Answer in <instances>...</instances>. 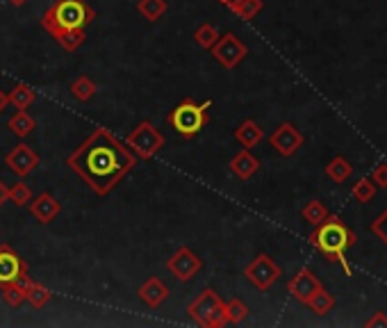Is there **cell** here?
<instances>
[{"label": "cell", "mask_w": 387, "mask_h": 328, "mask_svg": "<svg viewBox=\"0 0 387 328\" xmlns=\"http://www.w3.org/2000/svg\"><path fill=\"white\" fill-rule=\"evenodd\" d=\"M221 37L219 35V30L214 28L212 23H203V25H198L196 28V32H194V41H196V44L200 46V48H205V50H210L214 44H216V39Z\"/></svg>", "instance_id": "24"}, {"label": "cell", "mask_w": 387, "mask_h": 328, "mask_svg": "<svg viewBox=\"0 0 387 328\" xmlns=\"http://www.w3.org/2000/svg\"><path fill=\"white\" fill-rule=\"evenodd\" d=\"M7 128H10L12 134H16L19 139H25L28 134H32V130L37 128V121H35V116L28 114L25 109H16V114L7 121Z\"/></svg>", "instance_id": "18"}, {"label": "cell", "mask_w": 387, "mask_h": 328, "mask_svg": "<svg viewBox=\"0 0 387 328\" xmlns=\"http://www.w3.org/2000/svg\"><path fill=\"white\" fill-rule=\"evenodd\" d=\"M50 297H53V294H50V290L46 288V285H37V283H32V288L28 290V294H25V301H28V304H30L32 308L41 310V308H46V306H48Z\"/></svg>", "instance_id": "25"}, {"label": "cell", "mask_w": 387, "mask_h": 328, "mask_svg": "<svg viewBox=\"0 0 387 328\" xmlns=\"http://www.w3.org/2000/svg\"><path fill=\"white\" fill-rule=\"evenodd\" d=\"M12 283H14L16 288H19V290H21L23 294H28V290L32 288V281H30V276L25 274V272H23V274H21V276H19V279H16V281H12Z\"/></svg>", "instance_id": "34"}, {"label": "cell", "mask_w": 387, "mask_h": 328, "mask_svg": "<svg viewBox=\"0 0 387 328\" xmlns=\"http://www.w3.org/2000/svg\"><path fill=\"white\" fill-rule=\"evenodd\" d=\"M313 244L322 251L324 256L331 260H340L344 267V274H351L349 265L344 263V251H347L353 244V235L344 224H340L338 219H326L324 224L317 226V233L313 235Z\"/></svg>", "instance_id": "3"}, {"label": "cell", "mask_w": 387, "mask_h": 328, "mask_svg": "<svg viewBox=\"0 0 387 328\" xmlns=\"http://www.w3.org/2000/svg\"><path fill=\"white\" fill-rule=\"evenodd\" d=\"M269 144L278 150L281 155L292 157L303 146V134L297 130V125L283 123V125H278V128L271 132V137H269Z\"/></svg>", "instance_id": "11"}, {"label": "cell", "mask_w": 387, "mask_h": 328, "mask_svg": "<svg viewBox=\"0 0 387 328\" xmlns=\"http://www.w3.org/2000/svg\"><path fill=\"white\" fill-rule=\"evenodd\" d=\"M260 169V159L251 155L248 148H242L237 155L230 159V171L237 175L239 180H248L253 178Z\"/></svg>", "instance_id": "16"}, {"label": "cell", "mask_w": 387, "mask_h": 328, "mask_svg": "<svg viewBox=\"0 0 387 328\" xmlns=\"http://www.w3.org/2000/svg\"><path fill=\"white\" fill-rule=\"evenodd\" d=\"M7 105H10V96H7V91H3V89H0V114L5 112V109H7Z\"/></svg>", "instance_id": "37"}, {"label": "cell", "mask_w": 387, "mask_h": 328, "mask_svg": "<svg viewBox=\"0 0 387 328\" xmlns=\"http://www.w3.org/2000/svg\"><path fill=\"white\" fill-rule=\"evenodd\" d=\"M10 201H12L14 205H19V208L28 205L30 201H32V189L25 182H21V180L14 182L12 187H10Z\"/></svg>", "instance_id": "30"}, {"label": "cell", "mask_w": 387, "mask_h": 328, "mask_svg": "<svg viewBox=\"0 0 387 328\" xmlns=\"http://www.w3.org/2000/svg\"><path fill=\"white\" fill-rule=\"evenodd\" d=\"M66 164L89 185L94 194L105 196L137 166V155L109 130L96 128L69 155Z\"/></svg>", "instance_id": "1"}, {"label": "cell", "mask_w": 387, "mask_h": 328, "mask_svg": "<svg viewBox=\"0 0 387 328\" xmlns=\"http://www.w3.org/2000/svg\"><path fill=\"white\" fill-rule=\"evenodd\" d=\"M351 173H353V166L349 164V159H344V157H335V159H331V162H328V166H326V175H328V178H331L333 182H338V185L347 182Z\"/></svg>", "instance_id": "20"}, {"label": "cell", "mask_w": 387, "mask_h": 328, "mask_svg": "<svg viewBox=\"0 0 387 328\" xmlns=\"http://www.w3.org/2000/svg\"><path fill=\"white\" fill-rule=\"evenodd\" d=\"M69 91H71V96H73L75 100H80V103H87L89 98H94V94H96V85L87 78V75H80L78 80H73V82H71Z\"/></svg>", "instance_id": "22"}, {"label": "cell", "mask_w": 387, "mask_h": 328, "mask_svg": "<svg viewBox=\"0 0 387 328\" xmlns=\"http://www.w3.org/2000/svg\"><path fill=\"white\" fill-rule=\"evenodd\" d=\"M125 146H128L139 159H150L164 146V137L150 121H141L137 128H132L128 137H125Z\"/></svg>", "instance_id": "6"}, {"label": "cell", "mask_w": 387, "mask_h": 328, "mask_svg": "<svg viewBox=\"0 0 387 328\" xmlns=\"http://www.w3.org/2000/svg\"><path fill=\"white\" fill-rule=\"evenodd\" d=\"M210 105H212V100H205L203 105H198L196 100L184 98L178 107L171 109L169 123L173 125L175 132L182 134L184 139L196 137V134L207 125V112H205V109H207Z\"/></svg>", "instance_id": "4"}, {"label": "cell", "mask_w": 387, "mask_h": 328, "mask_svg": "<svg viewBox=\"0 0 387 328\" xmlns=\"http://www.w3.org/2000/svg\"><path fill=\"white\" fill-rule=\"evenodd\" d=\"M287 290L297 301L308 304V301L313 299L319 290H322V281H319L310 269H301V272L287 283Z\"/></svg>", "instance_id": "12"}, {"label": "cell", "mask_w": 387, "mask_h": 328, "mask_svg": "<svg viewBox=\"0 0 387 328\" xmlns=\"http://www.w3.org/2000/svg\"><path fill=\"white\" fill-rule=\"evenodd\" d=\"M137 12L146 21H159L166 14V0H139Z\"/></svg>", "instance_id": "21"}, {"label": "cell", "mask_w": 387, "mask_h": 328, "mask_svg": "<svg viewBox=\"0 0 387 328\" xmlns=\"http://www.w3.org/2000/svg\"><path fill=\"white\" fill-rule=\"evenodd\" d=\"M30 214L37 219L39 224H50L55 221L57 214L62 212V205L60 201H57L50 192H44V194H39L37 198L30 201Z\"/></svg>", "instance_id": "14"}, {"label": "cell", "mask_w": 387, "mask_h": 328, "mask_svg": "<svg viewBox=\"0 0 387 328\" xmlns=\"http://www.w3.org/2000/svg\"><path fill=\"white\" fill-rule=\"evenodd\" d=\"M262 7H264L262 0H239L237 7H235L232 12L237 14L239 19L251 21V19H253V16H258L260 12H262Z\"/></svg>", "instance_id": "28"}, {"label": "cell", "mask_w": 387, "mask_h": 328, "mask_svg": "<svg viewBox=\"0 0 387 328\" xmlns=\"http://www.w3.org/2000/svg\"><path fill=\"white\" fill-rule=\"evenodd\" d=\"M5 166L10 169L14 175H19V178H25V175H30L32 171L39 166V155L37 150L28 146V144H16L10 153L5 155Z\"/></svg>", "instance_id": "10"}, {"label": "cell", "mask_w": 387, "mask_h": 328, "mask_svg": "<svg viewBox=\"0 0 387 328\" xmlns=\"http://www.w3.org/2000/svg\"><path fill=\"white\" fill-rule=\"evenodd\" d=\"M23 272H25L23 258L16 253L10 244H3L0 247V285L16 281Z\"/></svg>", "instance_id": "13"}, {"label": "cell", "mask_w": 387, "mask_h": 328, "mask_svg": "<svg viewBox=\"0 0 387 328\" xmlns=\"http://www.w3.org/2000/svg\"><path fill=\"white\" fill-rule=\"evenodd\" d=\"M244 276H246V281L253 285V288H258L260 292H267L276 281L281 279V267L276 265L267 253H260L258 258H253L246 265Z\"/></svg>", "instance_id": "8"}, {"label": "cell", "mask_w": 387, "mask_h": 328, "mask_svg": "<svg viewBox=\"0 0 387 328\" xmlns=\"http://www.w3.org/2000/svg\"><path fill=\"white\" fill-rule=\"evenodd\" d=\"M212 50V57L223 66V69H235V66H239V62L244 57L248 55V48L246 44L235 35V32H226L216 39V44L210 48Z\"/></svg>", "instance_id": "7"}, {"label": "cell", "mask_w": 387, "mask_h": 328, "mask_svg": "<svg viewBox=\"0 0 387 328\" xmlns=\"http://www.w3.org/2000/svg\"><path fill=\"white\" fill-rule=\"evenodd\" d=\"M372 231L378 235V237H381L385 244H387V210H385V212L381 214V217H378L376 219V221L372 224Z\"/></svg>", "instance_id": "32"}, {"label": "cell", "mask_w": 387, "mask_h": 328, "mask_svg": "<svg viewBox=\"0 0 387 328\" xmlns=\"http://www.w3.org/2000/svg\"><path fill=\"white\" fill-rule=\"evenodd\" d=\"M376 194V185L372 178H363L353 185V196L358 198V203H369Z\"/></svg>", "instance_id": "29"}, {"label": "cell", "mask_w": 387, "mask_h": 328, "mask_svg": "<svg viewBox=\"0 0 387 328\" xmlns=\"http://www.w3.org/2000/svg\"><path fill=\"white\" fill-rule=\"evenodd\" d=\"M7 201H10V187H7L3 180H0V205H5Z\"/></svg>", "instance_id": "35"}, {"label": "cell", "mask_w": 387, "mask_h": 328, "mask_svg": "<svg viewBox=\"0 0 387 328\" xmlns=\"http://www.w3.org/2000/svg\"><path fill=\"white\" fill-rule=\"evenodd\" d=\"M187 315L196 324L210 326V328H219V326L228 324L226 322V315H223V301L212 288H205L196 299L191 301L187 308Z\"/></svg>", "instance_id": "5"}, {"label": "cell", "mask_w": 387, "mask_h": 328, "mask_svg": "<svg viewBox=\"0 0 387 328\" xmlns=\"http://www.w3.org/2000/svg\"><path fill=\"white\" fill-rule=\"evenodd\" d=\"M223 315L228 324H239L248 317V306L242 299H230L228 304H223Z\"/></svg>", "instance_id": "23"}, {"label": "cell", "mask_w": 387, "mask_h": 328, "mask_svg": "<svg viewBox=\"0 0 387 328\" xmlns=\"http://www.w3.org/2000/svg\"><path fill=\"white\" fill-rule=\"evenodd\" d=\"M367 326H387V319L383 317V313H378L374 319H369Z\"/></svg>", "instance_id": "36"}, {"label": "cell", "mask_w": 387, "mask_h": 328, "mask_svg": "<svg viewBox=\"0 0 387 328\" xmlns=\"http://www.w3.org/2000/svg\"><path fill=\"white\" fill-rule=\"evenodd\" d=\"M235 139L239 141L244 148H253L264 139V130L253 119H246L237 130H235Z\"/></svg>", "instance_id": "17"}, {"label": "cell", "mask_w": 387, "mask_h": 328, "mask_svg": "<svg viewBox=\"0 0 387 328\" xmlns=\"http://www.w3.org/2000/svg\"><path fill=\"white\" fill-rule=\"evenodd\" d=\"M166 269H169L178 281H191L194 276L203 269V260L194 253L191 249L180 247L169 260H166Z\"/></svg>", "instance_id": "9"}, {"label": "cell", "mask_w": 387, "mask_h": 328, "mask_svg": "<svg viewBox=\"0 0 387 328\" xmlns=\"http://www.w3.org/2000/svg\"><path fill=\"white\" fill-rule=\"evenodd\" d=\"M94 19L96 12L85 0H55L41 16V25L53 39H60L66 32L85 30Z\"/></svg>", "instance_id": "2"}, {"label": "cell", "mask_w": 387, "mask_h": 328, "mask_svg": "<svg viewBox=\"0 0 387 328\" xmlns=\"http://www.w3.org/2000/svg\"><path fill=\"white\" fill-rule=\"evenodd\" d=\"M7 96H10V105H14L16 109H28L37 100V91L30 85H23L21 82V85H16Z\"/></svg>", "instance_id": "19"}, {"label": "cell", "mask_w": 387, "mask_h": 328, "mask_svg": "<svg viewBox=\"0 0 387 328\" xmlns=\"http://www.w3.org/2000/svg\"><path fill=\"white\" fill-rule=\"evenodd\" d=\"M166 297H169V288L159 281V279H148L144 285L139 288V299L144 301V304L148 308H159L166 301Z\"/></svg>", "instance_id": "15"}, {"label": "cell", "mask_w": 387, "mask_h": 328, "mask_svg": "<svg viewBox=\"0 0 387 328\" xmlns=\"http://www.w3.org/2000/svg\"><path fill=\"white\" fill-rule=\"evenodd\" d=\"M301 214L310 226H319L328 219V210L324 208V203H319V201H310V203H306V208H303Z\"/></svg>", "instance_id": "26"}, {"label": "cell", "mask_w": 387, "mask_h": 328, "mask_svg": "<svg viewBox=\"0 0 387 328\" xmlns=\"http://www.w3.org/2000/svg\"><path fill=\"white\" fill-rule=\"evenodd\" d=\"M219 3H223V5H226V3H228V0H219Z\"/></svg>", "instance_id": "39"}, {"label": "cell", "mask_w": 387, "mask_h": 328, "mask_svg": "<svg viewBox=\"0 0 387 328\" xmlns=\"http://www.w3.org/2000/svg\"><path fill=\"white\" fill-rule=\"evenodd\" d=\"M0 290H3V299H5V304L10 306V308H19L25 304V294L16 288L14 283H7V285H0Z\"/></svg>", "instance_id": "31"}, {"label": "cell", "mask_w": 387, "mask_h": 328, "mask_svg": "<svg viewBox=\"0 0 387 328\" xmlns=\"http://www.w3.org/2000/svg\"><path fill=\"white\" fill-rule=\"evenodd\" d=\"M7 3H10V5H14V7H21V5H25V3H28V0H7Z\"/></svg>", "instance_id": "38"}, {"label": "cell", "mask_w": 387, "mask_h": 328, "mask_svg": "<svg viewBox=\"0 0 387 328\" xmlns=\"http://www.w3.org/2000/svg\"><path fill=\"white\" fill-rule=\"evenodd\" d=\"M372 180L376 187H387V164H378L372 171Z\"/></svg>", "instance_id": "33"}, {"label": "cell", "mask_w": 387, "mask_h": 328, "mask_svg": "<svg viewBox=\"0 0 387 328\" xmlns=\"http://www.w3.org/2000/svg\"><path fill=\"white\" fill-rule=\"evenodd\" d=\"M306 306H308V308H313V313H317V315H328V313H331V310H333V306H335V299H333L331 294H328V292L322 288V290H319V292L315 294L313 299L308 301Z\"/></svg>", "instance_id": "27"}]
</instances>
